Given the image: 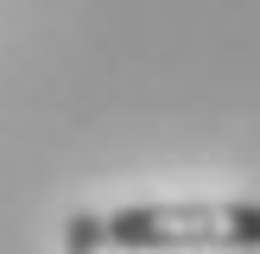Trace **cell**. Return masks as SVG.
Wrapping results in <instances>:
<instances>
[{
    "label": "cell",
    "instance_id": "obj_1",
    "mask_svg": "<svg viewBox=\"0 0 260 254\" xmlns=\"http://www.w3.org/2000/svg\"><path fill=\"white\" fill-rule=\"evenodd\" d=\"M102 235L121 254H178V248H260V203H127L102 216Z\"/></svg>",
    "mask_w": 260,
    "mask_h": 254
},
{
    "label": "cell",
    "instance_id": "obj_2",
    "mask_svg": "<svg viewBox=\"0 0 260 254\" xmlns=\"http://www.w3.org/2000/svg\"><path fill=\"white\" fill-rule=\"evenodd\" d=\"M63 248L70 254H108V235H102V216L95 210H76L63 223Z\"/></svg>",
    "mask_w": 260,
    "mask_h": 254
}]
</instances>
